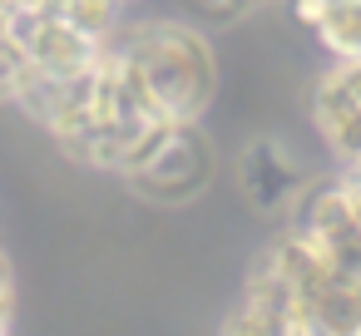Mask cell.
Masks as SVG:
<instances>
[{
	"label": "cell",
	"mask_w": 361,
	"mask_h": 336,
	"mask_svg": "<svg viewBox=\"0 0 361 336\" xmlns=\"http://www.w3.org/2000/svg\"><path fill=\"white\" fill-rule=\"evenodd\" d=\"M114 45L124 50L154 114H164L173 124L203 119L208 99L218 94V55L198 25L144 20V25H124L114 35Z\"/></svg>",
	"instance_id": "6da1fadb"
},
{
	"label": "cell",
	"mask_w": 361,
	"mask_h": 336,
	"mask_svg": "<svg viewBox=\"0 0 361 336\" xmlns=\"http://www.w3.org/2000/svg\"><path fill=\"white\" fill-rule=\"evenodd\" d=\"M124 178H129L134 193H144L154 203H188L213 178V144L198 129V119L193 124H173V129L159 134V144Z\"/></svg>",
	"instance_id": "7a4b0ae2"
},
{
	"label": "cell",
	"mask_w": 361,
	"mask_h": 336,
	"mask_svg": "<svg viewBox=\"0 0 361 336\" xmlns=\"http://www.w3.org/2000/svg\"><path fill=\"white\" fill-rule=\"evenodd\" d=\"M312 129L336 168L361 158V60H331L312 89Z\"/></svg>",
	"instance_id": "3957f363"
},
{
	"label": "cell",
	"mask_w": 361,
	"mask_h": 336,
	"mask_svg": "<svg viewBox=\"0 0 361 336\" xmlns=\"http://www.w3.org/2000/svg\"><path fill=\"white\" fill-rule=\"evenodd\" d=\"M238 183H243V193L257 203V208H292L302 193H307V173H302V158L287 149V144H277V139H257L247 154H243V163H238Z\"/></svg>",
	"instance_id": "277c9868"
},
{
	"label": "cell",
	"mask_w": 361,
	"mask_h": 336,
	"mask_svg": "<svg viewBox=\"0 0 361 336\" xmlns=\"http://www.w3.org/2000/svg\"><path fill=\"white\" fill-rule=\"evenodd\" d=\"M312 35L331 60H361V0H326Z\"/></svg>",
	"instance_id": "5b68a950"
},
{
	"label": "cell",
	"mask_w": 361,
	"mask_h": 336,
	"mask_svg": "<svg viewBox=\"0 0 361 336\" xmlns=\"http://www.w3.org/2000/svg\"><path fill=\"white\" fill-rule=\"evenodd\" d=\"M124 6H134V0H124Z\"/></svg>",
	"instance_id": "8992f818"
}]
</instances>
